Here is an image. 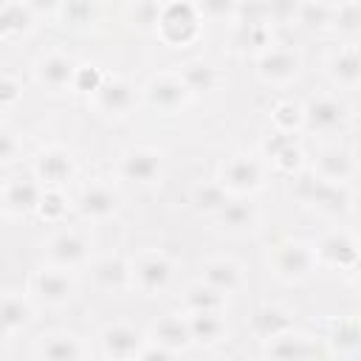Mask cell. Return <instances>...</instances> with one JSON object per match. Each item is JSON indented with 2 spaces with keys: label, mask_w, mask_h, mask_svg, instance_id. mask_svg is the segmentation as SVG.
Listing matches in <instances>:
<instances>
[{
  "label": "cell",
  "mask_w": 361,
  "mask_h": 361,
  "mask_svg": "<svg viewBox=\"0 0 361 361\" xmlns=\"http://www.w3.org/2000/svg\"><path fill=\"white\" fill-rule=\"evenodd\" d=\"M200 11L195 3L189 0H172L166 6H161L155 23H158V34L166 45H175V48H183L189 45L197 31H200Z\"/></svg>",
  "instance_id": "6da1fadb"
},
{
  "label": "cell",
  "mask_w": 361,
  "mask_h": 361,
  "mask_svg": "<svg viewBox=\"0 0 361 361\" xmlns=\"http://www.w3.org/2000/svg\"><path fill=\"white\" fill-rule=\"evenodd\" d=\"M271 118H274L276 130H282V133H293V130L302 124V107L293 104V102H279V104L274 107Z\"/></svg>",
  "instance_id": "b9f144b4"
},
{
  "label": "cell",
  "mask_w": 361,
  "mask_h": 361,
  "mask_svg": "<svg viewBox=\"0 0 361 361\" xmlns=\"http://www.w3.org/2000/svg\"><path fill=\"white\" fill-rule=\"evenodd\" d=\"M217 183H220L226 192H231V195L257 192V189L262 186V166H259L257 158L234 155V158H228V161L220 166Z\"/></svg>",
  "instance_id": "52a82bcc"
},
{
  "label": "cell",
  "mask_w": 361,
  "mask_h": 361,
  "mask_svg": "<svg viewBox=\"0 0 361 361\" xmlns=\"http://www.w3.org/2000/svg\"><path fill=\"white\" fill-rule=\"evenodd\" d=\"M347 107L336 96H313L302 107V124L310 133H338L347 127Z\"/></svg>",
  "instance_id": "5b68a950"
},
{
  "label": "cell",
  "mask_w": 361,
  "mask_h": 361,
  "mask_svg": "<svg viewBox=\"0 0 361 361\" xmlns=\"http://www.w3.org/2000/svg\"><path fill=\"white\" fill-rule=\"evenodd\" d=\"M237 3H240V0H195L200 17H203V20H214V23L234 20Z\"/></svg>",
  "instance_id": "ab89813d"
},
{
  "label": "cell",
  "mask_w": 361,
  "mask_h": 361,
  "mask_svg": "<svg viewBox=\"0 0 361 361\" xmlns=\"http://www.w3.org/2000/svg\"><path fill=\"white\" fill-rule=\"evenodd\" d=\"M104 82V73L93 65H79L76 68V76H73V90L79 93H96Z\"/></svg>",
  "instance_id": "7bdbcfd3"
},
{
  "label": "cell",
  "mask_w": 361,
  "mask_h": 361,
  "mask_svg": "<svg viewBox=\"0 0 361 361\" xmlns=\"http://www.w3.org/2000/svg\"><path fill=\"white\" fill-rule=\"evenodd\" d=\"M189 96H192V90L186 87L183 76H180V73H169V71L152 76V79L144 85V99H147V104L155 107V110H161V113H175V110H180V107H186Z\"/></svg>",
  "instance_id": "277c9868"
},
{
  "label": "cell",
  "mask_w": 361,
  "mask_h": 361,
  "mask_svg": "<svg viewBox=\"0 0 361 361\" xmlns=\"http://www.w3.org/2000/svg\"><path fill=\"white\" fill-rule=\"evenodd\" d=\"M327 73L336 85L341 87H355L361 85V51L355 48H341L338 54L330 56L327 62Z\"/></svg>",
  "instance_id": "484cf974"
},
{
  "label": "cell",
  "mask_w": 361,
  "mask_h": 361,
  "mask_svg": "<svg viewBox=\"0 0 361 361\" xmlns=\"http://www.w3.org/2000/svg\"><path fill=\"white\" fill-rule=\"evenodd\" d=\"M20 96H23V85H20L14 76L6 73V76L0 79V107H3V110H11Z\"/></svg>",
  "instance_id": "bcb514c9"
},
{
  "label": "cell",
  "mask_w": 361,
  "mask_h": 361,
  "mask_svg": "<svg viewBox=\"0 0 361 361\" xmlns=\"http://www.w3.org/2000/svg\"><path fill=\"white\" fill-rule=\"evenodd\" d=\"M37 212H39V217H42V220L56 223V220H59V217L68 212V200H65V195H62L59 189H45Z\"/></svg>",
  "instance_id": "60d3db41"
},
{
  "label": "cell",
  "mask_w": 361,
  "mask_h": 361,
  "mask_svg": "<svg viewBox=\"0 0 361 361\" xmlns=\"http://www.w3.org/2000/svg\"><path fill=\"white\" fill-rule=\"evenodd\" d=\"M172 355H175V350L164 347V344L155 341V338H147V344L138 350V361H169Z\"/></svg>",
  "instance_id": "7dc6e473"
},
{
  "label": "cell",
  "mask_w": 361,
  "mask_h": 361,
  "mask_svg": "<svg viewBox=\"0 0 361 361\" xmlns=\"http://www.w3.org/2000/svg\"><path fill=\"white\" fill-rule=\"evenodd\" d=\"M144 344V333L127 322H116L102 330V353L107 358H138V350Z\"/></svg>",
  "instance_id": "9a60e30c"
},
{
  "label": "cell",
  "mask_w": 361,
  "mask_h": 361,
  "mask_svg": "<svg viewBox=\"0 0 361 361\" xmlns=\"http://www.w3.org/2000/svg\"><path fill=\"white\" fill-rule=\"evenodd\" d=\"M231 45L237 51H257V54H262L265 48H271V31H268V25H234Z\"/></svg>",
  "instance_id": "836d02e7"
},
{
  "label": "cell",
  "mask_w": 361,
  "mask_h": 361,
  "mask_svg": "<svg viewBox=\"0 0 361 361\" xmlns=\"http://www.w3.org/2000/svg\"><path fill=\"white\" fill-rule=\"evenodd\" d=\"M302 59L293 48H265L257 56V73L268 85H288L296 79Z\"/></svg>",
  "instance_id": "8fae6325"
},
{
  "label": "cell",
  "mask_w": 361,
  "mask_h": 361,
  "mask_svg": "<svg viewBox=\"0 0 361 361\" xmlns=\"http://www.w3.org/2000/svg\"><path fill=\"white\" fill-rule=\"evenodd\" d=\"M268 3V20L271 23H290L299 17L302 0H265Z\"/></svg>",
  "instance_id": "ee69618b"
},
{
  "label": "cell",
  "mask_w": 361,
  "mask_h": 361,
  "mask_svg": "<svg viewBox=\"0 0 361 361\" xmlns=\"http://www.w3.org/2000/svg\"><path fill=\"white\" fill-rule=\"evenodd\" d=\"M265 155L282 169V172H293L302 164V149L296 147V141L290 138V133L276 130L268 141H265Z\"/></svg>",
  "instance_id": "83f0119b"
},
{
  "label": "cell",
  "mask_w": 361,
  "mask_h": 361,
  "mask_svg": "<svg viewBox=\"0 0 361 361\" xmlns=\"http://www.w3.org/2000/svg\"><path fill=\"white\" fill-rule=\"evenodd\" d=\"M118 175L130 183H152L161 178V155L158 149H149V147H135V149H127L121 158H118Z\"/></svg>",
  "instance_id": "7c38bea8"
},
{
  "label": "cell",
  "mask_w": 361,
  "mask_h": 361,
  "mask_svg": "<svg viewBox=\"0 0 361 361\" xmlns=\"http://www.w3.org/2000/svg\"><path fill=\"white\" fill-rule=\"evenodd\" d=\"M217 223L228 231H245V228H254L257 220H259V212L254 203H245V200H228L217 214Z\"/></svg>",
  "instance_id": "4dcf8cb0"
},
{
  "label": "cell",
  "mask_w": 361,
  "mask_h": 361,
  "mask_svg": "<svg viewBox=\"0 0 361 361\" xmlns=\"http://www.w3.org/2000/svg\"><path fill=\"white\" fill-rule=\"evenodd\" d=\"M20 155H23V144L17 141V135H14L11 130H3V135H0V164L8 166V164H14Z\"/></svg>",
  "instance_id": "f6af8a7d"
},
{
  "label": "cell",
  "mask_w": 361,
  "mask_h": 361,
  "mask_svg": "<svg viewBox=\"0 0 361 361\" xmlns=\"http://www.w3.org/2000/svg\"><path fill=\"white\" fill-rule=\"evenodd\" d=\"M149 338L161 341L164 347L175 350V353H183L192 341V330H189V319H180V316H161L155 324H152V333Z\"/></svg>",
  "instance_id": "603a6c76"
},
{
  "label": "cell",
  "mask_w": 361,
  "mask_h": 361,
  "mask_svg": "<svg viewBox=\"0 0 361 361\" xmlns=\"http://www.w3.org/2000/svg\"><path fill=\"white\" fill-rule=\"evenodd\" d=\"M42 189L31 178H11L3 186V212L6 217H25L39 209Z\"/></svg>",
  "instance_id": "2e32d148"
},
{
  "label": "cell",
  "mask_w": 361,
  "mask_h": 361,
  "mask_svg": "<svg viewBox=\"0 0 361 361\" xmlns=\"http://www.w3.org/2000/svg\"><path fill=\"white\" fill-rule=\"evenodd\" d=\"M319 265L316 259V248L302 243V240H285L274 248L271 254V271L276 279L288 282V285H296V282H305L313 268Z\"/></svg>",
  "instance_id": "7a4b0ae2"
},
{
  "label": "cell",
  "mask_w": 361,
  "mask_h": 361,
  "mask_svg": "<svg viewBox=\"0 0 361 361\" xmlns=\"http://www.w3.org/2000/svg\"><path fill=\"white\" fill-rule=\"evenodd\" d=\"M169 282H172V262L164 254L149 251L133 262V285L141 293H147V296L164 293L169 288Z\"/></svg>",
  "instance_id": "9c48e42d"
},
{
  "label": "cell",
  "mask_w": 361,
  "mask_h": 361,
  "mask_svg": "<svg viewBox=\"0 0 361 361\" xmlns=\"http://www.w3.org/2000/svg\"><path fill=\"white\" fill-rule=\"evenodd\" d=\"M180 76H183L186 87L192 90V96H195V93H209V90H214L217 82H220L217 71H214L209 62H203V59L186 62V65L180 68Z\"/></svg>",
  "instance_id": "1f68e13d"
},
{
  "label": "cell",
  "mask_w": 361,
  "mask_h": 361,
  "mask_svg": "<svg viewBox=\"0 0 361 361\" xmlns=\"http://www.w3.org/2000/svg\"><path fill=\"white\" fill-rule=\"evenodd\" d=\"M76 209H79V214L85 220L99 223V220H110L121 209V197L107 183H90V186L82 189V195L76 200Z\"/></svg>",
  "instance_id": "4fadbf2b"
},
{
  "label": "cell",
  "mask_w": 361,
  "mask_h": 361,
  "mask_svg": "<svg viewBox=\"0 0 361 361\" xmlns=\"http://www.w3.org/2000/svg\"><path fill=\"white\" fill-rule=\"evenodd\" d=\"M195 206L200 212H209V214H217L226 203H228V192L220 186V183H206V186H197L195 195H192Z\"/></svg>",
  "instance_id": "8d00e7d4"
},
{
  "label": "cell",
  "mask_w": 361,
  "mask_h": 361,
  "mask_svg": "<svg viewBox=\"0 0 361 361\" xmlns=\"http://www.w3.org/2000/svg\"><path fill=\"white\" fill-rule=\"evenodd\" d=\"M76 172V161L65 147H45L34 158V178L48 189L65 186Z\"/></svg>",
  "instance_id": "ba28073f"
},
{
  "label": "cell",
  "mask_w": 361,
  "mask_h": 361,
  "mask_svg": "<svg viewBox=\"0 0 361 361\" xmlns=\"http://www.w3.org/2000/svg\"><path fill=\"white\" fill-rule=\"evenodd\" d=\"M34 319V307L31 302L17 293V290H6L3 293V302H0V324H3V336L11 338L17 336L20 330H25Z\"/></svg>",
  "instance_id": "ffe728a7"
},
{
  "label": "cell",
  "mask_w": 361,
  "mask_h": 361,
  "mask_svg": "<svg viewBox=\"0 0 361 361\" xmlns=\"http://www.w3.org/2000/svg\"><path fill=\"white\" fill-rule=\"evenodd\" d=\"M34 20H37V14L28 8L25 0H6L0 8V37L8 42V39L31 34Z\"/></svg>",
  "instance_id": "44dd1931"
},
{
  "label": "cell",
  "mask_w": 361,
  "mask_h": 361,
  "mask_svg": "<svg viewBox=\"0 0 361 361\" xmlns=\"http://www.w3.org/2000/svg\"><path fill=\"white\" fill-rule=\"evenodd\" d=\"M296 23L305 31H324V28L333 25V8L327 3H322V0H302Z\"/></svg>",
  "instance_id": "e575fe53"
},
{
  "label": "cell",
  "mask_w": 361,
  "mask_h": 361,
  "mask_svg": "<svg viewBox=\"0 0 361 361\" xmlns=\"http://www.w3.org/2000/svg\"><path fill=\"white\" fill-rule=\"evenodd\" d=\"M234 25H268V3L265 0H240L237 14L231 20Z\"/></svg>",
  "instance_id": "74e56055"
},
{
  "label": "cell",
  "mask_w": 361,
  "mask_h": 361,
  "mask_svg": "<svg viewBox=\"0 0 361 361\" xmlns=\"http://www.w3.org/2000/svg\"><path fill=\"white\" fill-rule=\"evenodd\" d=\"M296 195L310 203L313 209L330 214V217H341L347 209H350V195L344 189V183H330V180H322L316 172L305 180H299L296 186Z\"/></svg>",
  "instance_id": "3957f363"
},
{
  "label": "cell",
  "mask_w": 361,
  "mask_h": 361,
  "mask_svg": "<svg viewBox=\"0 0 361 361\" xmlns=\"http://www.w3.org/2000/svg\"><path fill=\"white\" fill-rule=\"evenodd\" d=\"M93 282L102 288V290H124L133 285V265L118 257V254H110V257H102L93 262Z\"/></svg>",
  "instance_id": "d6986e66"
},
{
  "label": "cell",
  "mask_w": 361,
  "mask_h": 361,
  "mask_svg": "<svg viewBox=\"0 0 361 361\" xmlns=\"http://www.w3.org/2000/svg\"><path fill=\"white\" fill-rule=\"evenodd\" d=\"M316 259L319 265H327V268H344V271H353L361 259V245L344 234V231H330L324 234L316 245Z\"/></svg>",
  "instance_id": "30bf717a"
},
{
  "label": "cell",
  "mask_w": 361,
  "mask_h": 361,
  "mask_svg": "<svg viewBox=\"0 0 361 361\" xmlns=\"http://www.w3.org/2000/svg\"><path fill=\"white\" fill-rule=\"evenodd\" d=\"M200 279L203 282H209L214 290H220V293H237L240 290V285H243V271H240V265L237 262H231V259H209L206 265H203V271H200Z\"/></svg>",
  "instance_id": "cb8c5ba5"
},
{
  "label": "cell",
  "mask_w": 361,
  "mask_h": 361,
  "mask_svg": "<svg viewBox=\"0 0 361 361\" xmlns=\"http://www.w3.org/2000/svg\"><path fill=\"white\" fill-rule=\"evenodd\" d=\"M93 102L107 116H124L135 104V90H133L130 82H124L118 76H104L102 87L93 93Z\"/></svg>",
  "instance_id": "ac0fdd59"
},
{
  "label": "cell",
  "mask_w": 361,
  "mask_h": 361,
  "mask_svg": "<svg viewBox=\"0 0 361 361\" xmlns=\"http://www.w3.org/2000/svg\"><path fill=\"white\" fill-rule=\"evenodd\" d=\"M333 28L344 31V34H355L361 31V3L350 0L338 8H333Z\"/></svg>",
  "instance_id": "f35d334b"
},
{
  "label": "cell",
  "mask_w": 361,
  "mask_h": 361,
  "mask_svg": "<svg viewBox=\"0 0 361 361\" xmlns=\"http://www.w3.org/2000/svg\"><path fill=\"white\" fill-rule=\"evenodd\" d=\"M189 330H192V341L200 344V347H214L228 333L220 310H195V313H189Z\"/></svg>",
  "instance_id": "7402d4cb"
},
{
  "label": "cell",
  "mask_w": 361,
  "mask_h": 361,
  "mask_svg": "<svg viewBox=\"0 0 361 361\" xmlns=\"http://www.w3.org/2000/svg\"><path fill=\"white\" fill-rule=\"evenodd\" d=\"M330 341L336 350L341 353H353L355 347H361V322L355 319H341L333 324V333H330Z\"/></svg>",
  "instance_id": "d590c367"
},
{
  "label": "cell",
  "mask_w": 361,
  "mask_h": 361,
  "mask_svg": "<svg viewBox=\"0 0 361 361\" xmlns=\"http://www.w3.org/2000/svg\"><path fill=\"white\" fill-rule=\"evenodd\" d=\"M316 353H322V350L313 347L305 336H296L293 330L268 338L262 347V355H268V358H310Z\"/></svg>",
  "instance_id": "d4e9b609"
},
{
  "label": "cell",
  "mask_w": 361,
  "mask_h": 361,
  "mask_svg": "<svg viewBox=\"0 0 361 361\" xmlns=\"http://www.w3.org/2000/svg\"><path fill=\"white\" fill-rule=\"evenodd\" d=\"M87 257H90V240L82 231L68 228V231L54 234L45 243V259L56 268H65V271L79 268V265L87 262Z\"/></svg>",
  "instance_id": "8992f818"
},
{
  "label": "cell",
  "mask_w": 361,
  "mask_h": 361,
  "mask_svg": "<svg viewBox=\"0 0 361 361\" xmlns=\"http://www.w3.org/2000/svg\"><path fill=\"white\" fill-rule=\"evenodd\" d=\"M322 3H327L330 8H338V6H344V3H350V0H322Z\"/></svg>",
  "instance_id": "681fc988"
},
{
  "label": "cell",
  "mask_w": 361,
  "mask_h": 361,
  "mask_svg": "<svg viewBox=\"0 0 361 361\" xmlns=\"http://www.w3.org/2000/svg\"><path fill=\"white\" fill-rule=\"evenodd\" d=\"M290 324H293V322H290L288 310H282V307H276V305H265V307H259V310L251 316V330H254V336L262 338V341H268V338H274V336H279V333H288Z\"/></svg>",
  "instance_id": "f546056e"
},
{
  "label": "cell",
  "mask_w": 361,
  "mask_h": 361,
  "mask_svg": "<svg viewBox=\"0 0 361 361\" xmlns=\"http://www.w3.org/2000/svg\"><path fill=\"white\" fill-rule=\"evenodd\" d=\"M355 166H353V158L350 152L344 149H324L319 158H316V175L322 180H330V183H347L353 178Z\"/></svg>",
  "instance_id": "f1b7e54d"
},
{
  "label": "cell",
  "mask_w": 361,
  "mask_h": 361,
  "mask_svg": "<svg viewBox=\"0 0 361 361\" xmlns=\"http://www.w3.org/2000/svg\"><path fill=\"white\" fill-rule=\"evenodd\" d=\"M76 62L68 54L51 51L45 56H39L34 62V79L48 87V90H62V87H73V76H76Z\"/></svg>",
  "instance_id": "5bb4252c"
},
{
  "label": "cell",
  "mask_w": 361,
  "mask_h": 361,
  "mask_svg": "<svg viewBox=\"0 0 361 361\" xmlns=\"http://www.w3.org/2000/svg\"><path fill=\"white\" fill-rule=\"evenodd\" d=\"M37 353L39 358H48V361H76L85 355V347L73 333H48L42 336Z\"/></svg>",
  "instance_id": "4316f807"
},
{
  "label": "cell",
  "mask_w": 361,
  "mask_h": 361,
  "mask_svg": "<svg viewBox=\"0 0 361 361\" xmlns=\"http://www.w3.org/2000/svg\"><path fill=\"white\" fill-rule=\"evenodd\" d=\"M25 3H28V8H31L34 14H39V17H42V14H45V17H48V14H56V11L62 8V0H25Z\"/></svg>",
  "instance_id": "c3c4849f"
},
{
  "label": "cell",
  "mask_w": 361,
  "mask_h": 361,
  "mask_svg": "<svg viewBox=\"0 0 361 361\" xmlns=\"http://www.w3.org/2000/svg\"><path fill=\"white\" fill-rule=\"evenodd\" d=\"M31 285H34V293H37L45 305H51V307L65 305V302L73 296V290H76V285H73V279L65 274V268H56V265L37 271L34 279H31Z\"/></svg>",
  "instance_id": "e0dca14e"
},
{
  "label": "cell",
  "mask_w": 361,
  "mask_h": 361,
  "mask_svg": "<svg viewBox=\"0 0 361 361\" xmlns=\"http://www.w3.org/2000/svg\"><path fill=\"white\" fill-rule=\"evenodd\" d=\"M223 302H226V293L214 290V288H212L209 282H203V279L195 282V285H189L186 293H183V305H186L189 313H195V310H220Z\"/></svg>",
  "instance_id": "d6a6232c"
}]
</instances>
